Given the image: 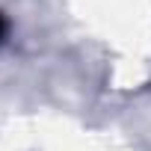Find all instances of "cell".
Listing matches in <instances>:
<instances>
[{
	"mask_svg": "<svg viewBox=\"0 0 151 151\" xmlns=\"http://www.w3.org/2000/svg\"><path fill=\"white\" fill-rule=\"evenodd\" d=\"M3 36H6V18L0 15V42H3Z\"/></svg>",
	"mask_w": 151,
	"mask_h": 151,
	"instance_id": "6da1fadb",
	"label": "cell"
}]
</instances>
